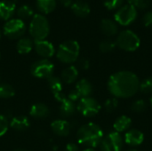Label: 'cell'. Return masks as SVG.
I'll list each match as a JSON object with an SVG mask.
<instances>
[{"mask_svg":"<svg viewBox=\"0 0 152 151\" xmlns=\"http://www.w3.org/2000/svg\"><path fill=\"white\" fill-rule=\"evenodd\" d=\"M150 104H151V106L152 108V95L151 97V99H150Z\"/></svg>","mask_w":152,"mask_h":151,"instance_id":"44","label":"cell"},{"mask_svg":"<svg viewBox=\"0 0 152 151\" xmlns=\"http://www.w3.org/2000/svg\"><path fill=\"white\" fill-rule=\"evenodd\" d=\"M75 90L78 93L81 98H85V97L91 96V94L93 93L94 88H93V85L87 79L82 78L76 84Z\"/></svg>","mask_w":152,"mask_h":151,"instance_id":"19","label":"cell"},{"mask_svg":"<svg viewBox=\"0 0 152 151\" xmlns=\"http://www.w3.org/2000/svg\"><path fill=\"white\" fill-rule=\"evenodd\" d=\"M15 9H16V5L13 1L11 0L0 1V19L5 21L12 19V16L15 12Z\"/></svg>","mask_w":152,"mask_h":151,"instance_id":"15","label":"cell"},{"mask_svg":"<svg viewBox=\"0 0 152 151\" xmlns=\"http://www.w3.org/2000/svg\"><path fill=\"white\" fill-rule=\"evenodd\" d=\"M59 1V3L61 4V5H63V6H65V7H69V6H71V4H72V0H58Z\"/></svg>","mask_w":152,"mask_h":151,"instance_id":"39","label":"cell"},{"mask_svg":"<svg viewBox=\"0 0 152 151\" xmlns=\"http://www.w3.org/2000/svg\"><path fill=\"white\" fill-rule=\"evenodd\" d=\"M124 145V138L119 133L111 132L103 137L100 147L102 151H121Z\"/></svg>","mask_w":152,"mask_h":151,"instance_id":"9","label":"cell"},{"mask_svg":"<svg viewBox=\"0 0 152 151\" xmlns=\"http://www.w3.org/2000/svg\"><path fill=\"white\" fill-rule=\"evenodd\" d=\"M51 128L54 134L61 137H66L70 133L72 125L65 119H57L51 124Z\"/></svg>","mask_w":152,"mask_h":151,"instance_id":"12","label":"cell"},{"mask_svg":"<svg viewBox=\"0 0 152 151\" xmlns=\"http://www.w3.org/2000/svg\"><path fill=\"white\" fill-rule=\"evenodd\" d=\"M71 10L74 12V14H76L78 17H86L89 13H90V6L89 4L83 1V0H77L74 3H72L71 4Z\"/></svg>","mask_w":152,"mask_h":151,"instance_id":"20","label":"cell"},{"mask_svg":"<svg viewBox=\"0 0 152 151\" xmlns=\"http://www.w3.org/2000/svg\"><path fill=\"white\" fill-rule=\"evenodd\" d=\"M104 137L102 129L94 123H87L79 127L77 133V138L78 143L86 146L87 148H93L99 146Z\"/></svg>","mask_w":152,"mask_h":151,"instance_id":"2","label":"cell"},{"mask_svg":"<svg viewBox=\"0 0 152 151\" xmlns=\"http://www.w3.org/2000/svg\"><path fill=\"white\" fill-rule=\"evenodd\" d=\"M77 66H76L77 69H83V70H86L89 69L90 67V61L86 59V58H80L77 61Z\"/></svg>","mask_w":152,"mask_h":151,"instance_id":"34","label":"cell"},{"mask_svg":"<svg viewBox=\"0 0 152 151\" xmlns=\"http://www.w3.org/2000/svg\"><path fill=\"white\" fill-rule=\"evenodd\" d=\"M64 151H79V148L76 143H68L65 147Z\"/></svg>","mask_w":152,"mask_h":151,"instance_id":"38","label":"cell"},{"mask_svg":"<svg viewBox=\"0 0 152 151\" xmlns=\"http://www.w3.org/2000/svg\"><path fill=\"white\" fill-rule=\"evenodd\" d=\"M126 151H139L137 150H135V149H129V150H127Z\"/></svg>","mask_w":152,"mask_h":151,"instance_id":"43","label":"cell"},{"mask_svg":"<svg viewBox=\"0 0 152 151\" xmlns=\"http://www.w3.org/2000/svg\"><path fill=\"white\" fill-rule=\"evenodd\" d=\"M80 45L75 40H66L62 42L56 53L58 60L64 64H72L78 60Z\"/></svg>","mask_w":152,"mask_h":151,"instance_id":"3","label":"cell"},{"mask_svg":"<svg viewBox=\"0 0 152 151\" xmlns=\"http://www.w3.org/2000/svg\"><path fill=\"white\" fill-rule=\"evenodd\" d=\"M83 151H96L94 149H93V148H87V149H86L85 150Z\"/></svg>","mask_w":152,"mask_h":151,"instance_id":"41","label":"cell"},{"mask_svg":"<svg viewBox=\"0 0 152 151\" xmlns=\"http://www.w3.org/2000/svg\"><path fill=\"white\" fill-rule=\"evenodd\" d=\"M56 5V0H36V7L43 15L53 12L55 10Z\"/></svg>","mask_w":152,"mask_h":151,"instance_id":"23","label":"cell"},{"mask_svg":"<svg viewBox=\"0 0 152 151\" xmlns=\"http://www.w3.org/2000/svg\"><path fill=\"white\" fill-rule=\"evenodd\" d=\"M15 94L14 88L9 84H0V99H10Z\"/></svg>","mask_w":152,"mask_h":151,"instance_id":"27","label":"cell"},{"mask_svg":"<svg viewBox=\"0 0 152 151\" xmlns=\"http://www.w3.org/2000/svg\"><path fill=\"white\" fill-rule=\"evenodd\" d=\"M17 16H18V19H20V20H28L31 17L34 16V11L33 9L29 6V5H27V4H24V5H21L18 10H17Z\"/></svg>","mask_w":152,"mask_h":151,"instance_id":"26","label":"cell"},{"mask_svg":"<svg viewBox=\"0 0 152 151\" xmlns=\"http://www.w3.org/2000/svg\"><path fill=\"white\" fill-rule=\"evenodd\" d=\"M67 98L69 99V100H70L71 101H73V102H76V101H79V100L81 99V97H80V95L78 94V93L75 90V89H73V90H71L69 93V94H68V96H67Z\"/></svg>","mask_w":152,"mask_h":151,"instance_id":"36","label":"cell"},{"mask_svg":"<svg viewBox=\"0 0 152 151\" xmlns=\"http://www.w3.org/2000/svg\"><path fill=\"white\" fill-rule=\"evenodd\" d=\"M0 56H1V55H0Z\"/></svg>","mask_w":152,"mask_h":151,"instance_id":"46","label":"cell"},{"mask_svg":"<svg viewBox=\"0 0 152 151\" xmlns=\"http://www.w3.org/2000/svg\"><path fill=\"white\" fill-rule=\"evenodd\" d=\"M101 109L102 107L98 101L91 96L81 98L77 105V110L86 117H93L96 116Z\"/></svg>","mask_w":152,"mask_h":151,"instance_id":"8","label":"cell"},{"mask_svg":"<svg viewBox=\"0 0 152 151\" xmlns=\"http://www.w3.org/2000/svg\"><path fill=\"white\" fill-rule=\"evenodd\" d=\"M108 90L117 99H129L140 88L139 77L131 71L123 70L112 74L108 80Z\"/></svg>","mask_w":152,"mask_h":151,"instance_id":"1","label":"cell"},{"mask_svg":"<svg viewBox=\"0 0 152 151\" xmlns=\"http://www.w3.org/2000/svg\"><path fill=\"white\" fill-rule=\"evenodd\" d=\"M138 1H139V0H127V3H128V4H130V5H133V6L136 7V5H137V4H138Z\"/></svg>","mask_w":152,"mask_h":151,"instance_id":"40","label":"cell"},{"mask_svg":"<svg viewBox=\"0 0 152 151\" xmlns=\"http://www.w3.org/2000/svg\"><path fill=\"white\" fill-rule=\"evenodd\" d=\"M34 48V41L29 37H21L16 44V50L20 54H27Z\"/></svg>","mask_w":152,"mask_h":151,"instance_id":"25","label":"cell"},{"mask_svg":"<svg viewBox=\"0 0 152 151\" xmlns=\"http://www.w3.org/2000/svg\"><path fill=\"white\" fill-rule=\"evenodd\" d=\"M34 49L36 53L42 57V59L52 58L55 53V48L53 44L47 40L34 41Z\"/></svg>","mask_w":152,"mask_h":151,"instance_id":"11","label":"cell"},{"mask_svg":"<svg viewBox=\"0 0 152 151\" xmlns=\"http://www.w3.org/2000/svg\"><path fill=\"white\" fill-rule=\"evenodd\" d=\"M147 109V103L144 100L140 99V100H136L134 101L132 105H131V109L135 112V113H141L143 112L145 109Z\"/></svg>","mask_w":152,"mask_h":151,"instance_id":"30","label":"cell"},{"mask_svg":"<svg viewBox=\"0 0 152 151\" xmlns=\"http://www.w3.org/2000/svg\"><path fill=\"white\" fill-rule=\"evenodd\" d=\"M114 17L118 23L123 26H127L131 24L137 17L136 7L130 4H125L116 12Z\"/></svg>","mask_w":152,"mask_h":151,"instance_id":"10","label":"cell"},{"mask_svg":"<svg viewBox=\"0 0 152 151\" xmlns=\"http://www.w3.org/2000/svg\"><path fill=\"white\" fill-rule=\"evenodd\" d=\"M139 90L144 94L152 93V77H149L140 82Z\"/></svg>","mask_w":152,"mask_h":151,"instance_id":"29","label":"cell"},{"mask_svg":"<svg viewBox=\"0 0 152 151\" xmlns=\"http://www.w3.org/2000/svg\"><path fill=\"white\" fill-rule=\"evenodd\" d=\"M100 27H101V30L102 31V33L104 35L108 36H115L118 33V30L117 23L114 20H112L110 19H108V18L103 19L101 21Z\"/></svg>","mask_w":152,"mask_h":151,"instance_id":"24","label":"cell"},{"mask_svg":"<svg viewBox=\"0 0 152 151\" xmlns=\"http://www.w3.org/2000/svg\"><path fill=\"white\" fill-rule=\"evenodd\" d=\"M9 122L6 117L4 115H0V137L4 135L9 128Z\"/></svg>","mask_w":152,"mask_h":151,"instance_id":"32","label":"cell"},{"mask_svg":"<svg viewBox=\"0 0 152 151\" xmlns=\"http://www.w3.org/2000/svg\"><path fill=\"white\" fill-rule=\"evenodd\" d=\"M2 34H3V33H2V31L0 30V40H1V38H2Z\"/></svg>","mask_w":152,"mask_h":151,"instance_id":"45","label":"cell"},{"mask_svg":"<svg viewBox=\"0 0 152 151\" xmlns=\"http://www.w3.org/2000/svg\"><path fill=\"white\" fill-rule=\"evenodd\" d=\"M77 77H78V69L74 65H70L67 67L62 71L61 76V81L68 85L72 84L75 81H77Z\"/></svg>","mask_w":152,"mask_h":151,"instance_id":"21","label":"cell"},{"mask_svg":"<svg viewBox=\"0 0 152 151\" xmlns=\"http://www.w3.org/2000/svg\"><path fill=\"white\" fill-rule=\"evenodd\" d=\"M118 107V99L113 97L106 100L104 102V109L107 112H113Z\"/></svg>","mask_w":152,"mask_h":151,"instance_id":"31","label":"cell"},{"mask_svg":"<svg viewBox=\"0 0 152 151\" xmlns=\"http://www.w3.org/2000/svg\"><path fill=\"white\" fill-rule=\"evenodd\" d=\"M150 4H151L150 0H139L136 7L139 9H146L150 6Z\"/></svg>","mask_w":152,"mask_h":151,"instance_id":"37","label":"cell"},{"mask_svg":"<svg viewBox=\"0 0 152 151\" xmlns=\"http://www.w3.org/2000/svg\"><path fill=\"white\" fill-rule=\"evenodd\" d=\"M13 151H28V150H25V149H16V150H14Z\"/></svg>","mask_w":152,"mask_h":151,"instance_id":"42","label":"cell"},{"mask_svg":"<svg viewBox=\"0 0 152 151\" xmlns=\"http://www.w3.org/2000/svg\"><path fill=\"white\" fill-rule=\"evenodd\" d=\"M144 141V135L143 133L137 130V129H129L125 133L124 142L132 147H137L140 146Z\"/></svg>","mask_w":152,"mask_h":151,"instance_id":"14","label":"cell"},{"mask_svg":"<svg viewBox=\"0 0 152 151\" xmlns=\"http://www.w3.org/2000/svg\"><path fill=\"white\" fill-rule=\"evenodd\" d=\"M142 22L146 27L152 28V11L146 12L142 17Z\"/></svg>","mask_w":152,"mask_h":151,"instance_id":"35","label":"cell"},{"mask_svg":"<svg viewBox=\"0 0 152 151\" xmlns=\"http://www.w3.org/2000/svg\"><path fill=\"white\" fill-rule=\"evenodd\" d=\"M50 114L49 108L44 103H35L29 109V115L36 119L46 118Z\"/></svg>","mask_w":152,"mask_h":151,"instance_id":"17","label":"cell"},{"mask_svg":"<svg viewBox=\"0 0 152 151\" xmlns=\"http://www.w3.org/2000/svg\"><path fill=\"white\" fill-rule=\"evenodd\" d=\"M131 125H132V119L129 117L123 115V116L118 117L115 120L113 124V128L115 132L121 133L127 132L130 129Z\"/></svg>","mask_w":152,"mask_h":151,"instance_id":"22","label":"cell"},{"mask_svg":"<svg viewBox=\"0 0 152 151\" xmlns=\"http://www.w3.org/2000/svg\"><path fill=\"white\" fill-rule=\"evenodd\" d=\"M60 115L61 117L66 118V117H69L71 116H73L77 110V106L75 104V102L71 101L70 100H69L67 97H64L61 101H60Z\"/></svg>","mask_w":152,"mask_h":151,"instance_id":"16","label":"cell"},{"mask_svg":"<svg viewBox=\"0 0 152 151\" xmlns=\"http://www.w3.org/2000/svg\"><path fill=\"white\" fill-rule=\"evenodd\" d=\"M116 44L124 51L134 52L140 47L141 40L134 31L130 29H125L118 35Z\"/></svg>","mask_w":152,"mask_h":151,"instance_id":"5","label":"cell"},{"mask_svg":"<svg viewBox=\"0 0 152 151\" xmlns=\"http://www.w3.org/2000/svg\"><path fill=\"white\" fill-rule=\"evenodd\" d=\"M28 30L34 41L45 40L50 33V24L47 18L41 13L34 14L30 20Z\"/></svg>","mask_w":152,"mask_h":151,"instance_id":"4","label":"cell"},{"mask_svg":"<svg viewBox=\"0 0 152 151\" xmlns=\"http://www.w3.org/2000/svg\"><path fill=\"white\" fill-rule=\"evenodd\" d=\"M124 0H104V5L109 10H114L121 7Z\"/></svg>","mask_w":152,"mask_h":151,"instance_id":"33","label":"cell"},{"mask_svg":"<svg viewBox=\"0 0 152 151\" xmlns=\"http://www.w3.org/2000/svg\"><path fill=\"white\" fill-rule=\"evenodd\" d=\"M9 125L13 130L22 132V131L27 130L29 127L30 122H29V119L26 116L19 115V116L12 117L11 122H9Z\"/></svg>","mask_w":152,"mask_h":151,"instance_id":"18","label":"cell"},{"mask_svg":"<svg viewBox=\"0 0 152 151\" xmlns=\"http://www.w3.org/2000/svg\"><path fill=\"white\" fill-rule=\"evenodd\" d=\"M31 75L37 78L48 79L53 76L54 65L48 59H40L36 61L30 68Z\"/></svg>","mask_w":152,"mask_h":151,"instance_id":"7","label":"cell"},{"mask_svg":"<svg viewBox=\"0 0 152 151\" xmlns=\"http://www.w3.org/2000/svg\"><path fill=\"white\" fill-rule=\"evenodd\" d=\"M47 83H48V86L50 88V91L52 92L54 99L57 101H61L65 96L62 94V85H63V82L61 81V77H55V76H52L51 77H49L47 79Z\"/></svg>","mask_w":152,"mask_h":151,"instance_id":"13","label":"cell"},{"mask_svg":"<svg viewBox=\"0 0 152 151\" xmlns=\"http://www.w3.org/2000/svg\"><path fill=\"white\" fill-rule=\"evenodd\" d=\"M26 32V24L20 19H11L7 20L3 28V33L9 39H20Z\"/></svg>","mask_w":152,"mask_h":151,"instance_id":"6","label":"cell"},{"mask_svg":"<svg viewBox=\"0 0 152 151\" xmlns=\"http://www.w3.org/2000/svg\"><path fill=\"white\" fill-rule=\"evenodd\" d=\"M116 42L110 39H105L102 41L99 44V49L102 53H110L116 48Z\"/></svg>","mask_w":152,"mask_h":151,"instance_id":"28","label":"cell"}]
</instances>
